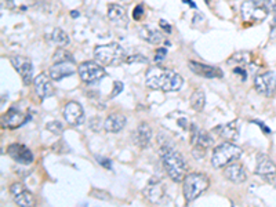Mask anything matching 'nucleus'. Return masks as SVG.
<instances>
[{
  "instance_id": "obj_13",
  "label": "nucleus",
  "mask_w": 276,
  "mask_h": 207,
  "mask_svg": "<svg viewBox=\"0 0 276 207\" xmlns=\"http://www.w3.org/2000/svg\"><path fill=\"white\" fill-rule=\"evenodd\" d=\"M11 64H13V66L16 68V71L18 72V75L22 78L24 84H29V83L32 82L33 66L29 58L21 56L13 57V58H11Z\"/></svg>"
},
{
  "instance_id": "obj_36",
  "label": "nucleus",
  "mask_w": 276,
  "mask_h": 207,
  "mask_svg": "<svg viewBox=\"0 0 276 207\" xmlns=\"http://www.w3.org/2000/svg\"><path fill=\"white\" fill-rule=\"evenodd\" d=\"M126 61L129 62V64H131V62H148L146 61V58L145 57H142V56H131V57H129V58H126Z\"/></svg>"
},
{
  "instance_id": "obj_29",
  "label": "nucleus",
  "mask_w": 276,
  "mask_h": 207,
  "mask_svg": "<svg viewBox=\"0 0 276 207\" xmlns=\"http://www.w3.org/2000/svg\"><path fill=\"white\" fill-rule=\"evenodd\" d=\"M47 130H50V131L54 133V134H61V133L64 131V127H62V123H59L57 120H54V122L47 123Z\"/></svg>"
},
{
  "instance_id": "obj_10",
  "label": "nucleus",
  "mask_w": 276,
  "mask_h": 207,
  "mask_svg": "<svg viewBox=\"0 0 276 207\" xmlns=\"http://www.w3.org/2000/svg\"><path fill=\"white\" fill-rule=\"evenodd\" d=\"M10 193L13 195L14 202L18 207H35L36 200L31 191H28L21 183H14L10 185Z\"/></svg>"
},
{
  "instance_id": "obj_5",
  "label": "nucleus",
  "mask_w": 276,
  "mask_h": 207,
  "mask_svg": "<svg viewBox=\"0 0 276 207\" xmlns=\"http://www.w3.org/2000/svg\"><path fill=\"white\" fill-rule=\"evenodd\" d=\"M242 156V149L232 143H222L214 148L211 156V165L216 168L227 167Z\"/></svg>"
},
{
  "instance_id": "obj_37",
  "label": "nucleus",
  "mask_w": 276,
  "mask_h": 207,
  "mask_svg": "<svg viewBox=\"0 0 276 207\" xmlns=\"http://www.w3.org/2000/svg\"><path fill=\"white\" fill-rule=\"evenodd\" d=\"M159 25H160V28H162L163 31H166L167 33L171 32V25L167 22V21H164V20H160L159 21Z\"/></svg>"
},
{
  "instance_id": "obj_16",
  "label": "nucleus",
  "mask_w": 276,
  "mask_h": 207,
  "mask_svg": "<svg viewBox=\"0 0 276 207\" xmlns=\"http://www.w3.org/2000/svg\"><path fill=\"white\" fill-rule=\"evenodd\" d=\"M49 75L46 73H40L39 76H36L33 79V87H35V93L38 94V97L40 100H44V98H49L54 94V88H53V84L50 82Z\"/></svg>"
},
{
  "instance_id": "obj_27",
  "label": "nucleus",
  "mask_w": 276,
  "mask_h": 207,
  "mask_svg": "<svg viewBox=\"0 0 276 207\" xmlns=\"http://www.w3.org/2000/svg\"><path fill=\"white\" fill-rule=\"evenodd\" d=\"M51 39H53V41H54L57 46H59V47H64V46H66V44L69 43L68 35H66L62 29H59V28H56V29L53 31V33H51Z\"/></svg>"
},
{
  "instance_id": "obj_3",
  "label": "nucleus",
  "mask_w": 276,
  "mask_h": 207,
  "mask_svg": "<svg viewBox=\"0 0 276 207\" xmlns=\"http://www.w3.org/2000/svg\"><path fill=\"white\" fill-rule=\"evenodd\" d=\"M96 62L104 66H116L126 61V53L119 43H108L94 48Z\"/></svg>"
},
{
  "instance_id": "obj_39",
  "label": "nucleus",
  "mask_w": 276,
  "mask_h": 207,
  "mask_svg": "<svg viewBox=\"0 0 276 207\" xmlns=\"http://www.w3.org/2000/svg\"><path fill=\"white\" fill-rule=\"evenodd\" d=\"M71 16H72L73 18H76V17H79V13H78V11H71Z\"/></svg>"
},
{
  "instance_id": "obj_6",
  "label": "nucleus",
  "mask_w": 276,
  "mask_h": 207,
  "mask_svg": "<svg viewBox=\"0 0 276 207\" xmlns=\"http://www.w3.org/2000/svg\"><path fill=\"white\" fill-rule=\"evenodd\" d=\"M240 13L244 21L252 24V22H260L262 20H265L269 11L262 4H258L253 0H246L240 7Z\"/></svg>"
},
{
  "instance_id": "obj_1",
  "label": "nucleus",
  "mask_w": 276,
  "mask_h": 207,
  "mask_svg": "<svg viewBox=\"0 0 276 207\" xmlns=\"http://www.w3.org/2000/svg\"><path fill=\"white\" fill-rule=\"evenodd\" d=\"M145 82L146 86L152 90L170 93V91H178L184 83V79L176 71L156 65V66H151L146 71Z\"/></svg>"
},
{
  "instance_id": "obj_24",
  "label": "nucleus",
  "mask_w": 276,
  "mask_h": 207,
  "mask_svg": "<svg viewBox=\"0 0 276 207\" xmlns=\"http://www.w3.org/2000/svg\"><path fill=\"white\" fill-rule=\"evenodd\" d=\"M108 18L119 26H126L127 25V14L126 10L119 4H109L108 7Z\"/></svg>"
},
{
  "instance_id": "obj_19",
  "label": "nucleus",
  "mask_w": 276,
  "mask_h": 207,
  "mask_svg": "<svg viewBox=\"0 0 276 207\" xmlns=\"http://www.w3.org/2000/svg\"><path fill=\"white\" fill-rule=\"evenodd\" d=\"M28 120H29V116H25L22 112L18 111L16 108H10L3 116V124H4V127L17 128L21 127Z\"/></svg>"
},
{
  "instance_id": "obj_17",
  "label": "nucleus",
  "mask_w": 276,
  "mask_h": 207,
  "mask_svg": "<svg viewBox=\"0 0 276 207\" xmlns=\"http://www.w3.org/2000/svg\"><path fill=\"white\" fill-rule=\"evenodd\" d=\"M145 196L148 199L151 200L152 203H160L166 195V186L163 185V183L160 180H151L148 185H146L145 191Z\"/></svg>"
},
{
  "instance_id": "obj_8",
  "label": "nucleus",
  "mask_w": 276,
  "mask_h": 207,
  "mask_svg": "<svg viewBox=\"0 0 276 207\" xmlns=\"http://www.w3.org/2000/svg\"><path fill=\"white\" fill-rule=\"evenodd\" d=\"M254 87L265 97H274L276 93V75L274 72L260 73L254 78Z\"/></svg>"
},
{
  "instance_id": "obj_31",
  "label": "nucleus",
  "mask_w": 276,
  "mask_h": 207,
  "mask_svg": "<svg viewBox=\"0 0 276 207\" xmlns=\"http://www.w3.org/2000/svg\"><path fill=\"white\" fill-rule=\"evenodd\" d=\"M91 196L97 198V199L101 200H109L111 199V195L106 191H99V189H93L91 191Z\"/></svg>"
},
{
  "instance_id": "obj_25",
  "label": "nucleus",
  "mask_w": 276,
  "mask_h": 207,
  "mask_svg": "<svg viewBox=\"0 0 276 207\" xmlns=\"http://www.w3.org/2000/svg\"><path fill=\"white\" fill-rule=\"evenodd\" d=\"M139 35H141V38L144 40H146L148 43H151V44H159L160 41L163 40V35L159 31H156V29H151L149 26H144V28H141V31H139Z\"/></svg>"
},
{
  "instance_id": "obj_15",
  "label": "nucleus",
  "mask_w": 276,
  "mask_h": 207,
  "mask_svg": "<svg viewBox=\"0 0 276 207\" xmlns=\"http://www.w3.org/2000/svg\"><path fill=\"white\" fill-rule=\"evenodd\" d=\"M151 138H152V128L149 127V124L145 122L139 123L137 128L131 134V140H133L134 145L141 148V149L148 148V145L151 143Z\"/></svg>"
},
{
  "instance_id": "obj_32",
  "label": "nucleus",
  "mask_w": 276,
  "mask_h": 207,
  "mask_svg": "<svg viewBox=\"0 0 276 207\" xmlns=\"http://www.w3.org/2000/svg\"><path fill=\"white\" fill-rule=\"evenodd\" d=\"M166 54H167V48L164 47H160L158 51H156V54H155V61L156 62H160V61H163L164 60V57H166Z\"/></svg>"
},
{
  "instance_id": "obj_9",
  "label": "nucleus",
  "mask_w": 276,
  "mask_h": 207,
  "mask_svg": "<svg viewBox=\"0 0 276 207\" xmlns=\"http://www.w3.org/2000/svg\"><path fill=\"white\" fill-rule=\"evenodd\" d=\"M256 174L260 175L267 183H276V166L267 155H258L257 156V166H256Z\"/></svg>"
},
{
  "instance_id": "obj_33",
  "label": "nucleus",
  "mask_w": 276,
  "mask_h": 207,
  "mask_svg": "<svg viewBox=\"0 0 276 207\" xmlns=\"http://www.w3.org/2000/svg\"><path fill=\"white\" fill-rule=\"evenodd\" d=\"M144 16V6L142 4H138L137 7L134 8V11H133V17H134V20H141Z\"/></svg>"
},
{
  "instance_id": "obj_7",
  "label": "nucleus",
  "mask_w": 276,
  "mask_h": 207,
  "mask_svg": "<svg viewBox=\"0 0 276 207\" xmlns=\"http://www.w3.org/2000/svg\"><path fill=\"white\" fill-rule=\"evenodd\" d=\"M78 73L84 83H94L105 76V71L102 65H99L96 61H86L79 65Z\"/></svg>"
},
{
  "instance_id": "obj_4",
  "label": "nucleus",
  "mask_w": 276,
  "mask_h": 207,
  "mask_svg": "<svg viewBox=\"0 0 276 207\" xmlns=\"http://www.w3.org/2000/svg\"><path fill=\"white\" fill-rule=\"evenodd\" d=\"M210 185V180L207 175L202 173H189L185 175L182 181V191L187 202L197 199L203 192L207 191Z\"/></svg>"
},
{
  "instance_id": "obj_26",
  "label": "nucleus",
  "mask_w": 276,
  "mask_h": 207,
  "mask_svg": "<svg viewBox=\"0 0 276 207\" xmlns=\"http://www.w3.org/2000/svg\"><path fill=\"white\" fill-rule=\"evenodd\" d=\"M204 104H206L204 91L202 88H196L195 91L192 93V96H191V106H192V109L196 112H200L204 108Z\"/></svg>"
},
{
  "instance_id": "obj_35",
  "label": "nucleus",
  "mask_w": 276,
  "mask_h": 207,
  "mask_svg": "<svg viewBox=\"0 0 276 207\" xmlns=\"http://www.w3.org/2000/svg\"><path fill=\"white\" fill-rule=\"evenodd\" d=\"M123 90V83L122 82H119V80H116L114 84V90H112V94L111 97H115L118 96V94H120V91Z\"/></svg>"
},
{
  "instance_id": "obj_20",
  "label": "nucleus",
  "mask_w": 276,
  "mask_h": 207,
  "mask_svg": "<svg viewBox=\"0 0 276 207\" xmlns=\"http://www.w3.org/2000/svg\"><path fill=\"white\" fill-rule=\"evenodd\" d=\"M75 73L73 62H57L49 69V76L51 80H61Z\"/></svg>"
},
{
  "instance_id": "obj_11",
  "label": "nucleus",
  "mask_w": 276,
  "mask_h": 207,
  "mask_svg": "<svg viewBox=\"0 0 276 207\" xmlns=\"http://www.w3.org/2000/svg\"><path fill=\"white\" fill-rule=\"evenodd\" d=\"M7 155L14 159L17 163L21 165H31L33 162V153L28 146H25L22 144H11L8 145Z\"/></svg>"
},
{
  "instance_id": "obj_21",
  "label": "nucleus",
  "mask_w": 276,
  "mask_h": 207,
  "mask_svg": "<svg viewBox=\"0 0 276 207\" xmlns=\"http://www.w3.org/2000/svg\"><path fill=\"white\" fill-rule=\"evenodd\" d=\"M126 116L122 113H112L104 120V128L109 133H119L126 126Z\"/></svg>"
},
{
  "instance_id": "obj_40",
  "label": "nucleus",
  "mask_w": 276,
  "mask_h": 207,
  "mask_svg": "<svg viewBox=\"0 0 276 207\" xmlns=\"http://www.w3.org/2000/svg\"><path fill=\"white\" fill-rule=\"evenodd\" d=\"M81 207H89V205H84V206H81Z\"/></svg>"
},
{
  "instance_id": "obj_2",
  "label": "nucleus",
  "mask_w": 276,
  "mask_h": 207,
  "mask_svg": "<svg viewBox=\"0 0 276 207\" xmlns=\"http://www.w3.org/2000/svg\"><path fill=\"white\" fill-rule=\"evenodd\" d=\"M162 163L166 173L169 174L173 181L182 183L187 175V163L184 156L173 148L163 146L162 148Z\"/></svg>"
},
{
  "instance_id": "obj_30",
  "label": "nucleus",
  "mask_w": 276,
  "mask_h": 207,
  "mask_svg": "<svg viewBox=\"0 0 276 207\" xmlns=\"http://www.w3.org/2000/svg\"><path fill=\"white\" fill-rule=\"evenodd\" d=\"M258 4H262L268 11H272L276 14V0H253Z\"/></svg>"
},
{
  "instance_id": "obj_28",
  "label": "nucleus",
  "mask_w": 276,
  "mask_h": 207,
  "mask_svg": "<svg viewBox=\"0 0 276 207\" xmlns=\"http://www.w3.org/2000/svg\"><path fill=\"white\" fill-rule=\"evenodd\" d=\"M53 60H54L56 64H57V62H73V57L71 56V53L66 51L65 48L62 47L58 48L57 51L54 53Z\"/></svg>"
},
{
  "instance_id": "obj_18",
  "label": "nucleus",
  "mask_w": 276,
  "mask_h": 207,
  "mask_svg": "<svg viewBox=\"0 0 276 207\" xmlns=\"http://www.w3.org/2000/svg\"><path fill=\"white\" fill-rule=\"evenodd\" d=\"M189 69L203 78H209V79H216V78H222V71L217 68V66H211V65H204L196 61H189Z\"/></svg>"
},
{
  "instance_id": "obj_14",
  "label": "nucleus",
  "mask_w": 276,
  "mask_h": 207,
  "mask_svg": "<svg viewBox=\"0 0 276 207\" xmlns=\"http://www.w3.org/2000/svg\"><path fill=\"white\" fill-rule=\"evenodd\" d=\"M191 144L196 149L206 152V149L213 145V138L207 131L197 127L196 124H191Z\"/></svg>"
},
{
  "instance_id": "obj_34",
  "label": "nucleus",
  "mask_w": 276,
  "mask_h": 207,
  "mask_svg": "<svg viewBox=\"0 0 276 207\" xmlns=\"http://www.w3.org/2000/svg\"><path fill=\"white\" fill-rule=\"evenodd\" d=\"M97 160H98V163H101V166H102V167L108 168V170H112V163H111V160L108 159V158H101V156H97Z\"/></svg>"
},
{
  "instance_id": "obj_22",
  "label": "nucleus",
  "mask_w": 276,
  "mask_h": 207,
  "mask_svg": "<svg viewBox=\"0 0 276 207\" xmlns=\"http://www.w3.org/2000/svg\"><path fill=\"white\" fill-rule=\"evenodd\" d=\"M224 175L227 177L229 181L235 184H240L246 181V171H244V167L240 165V163H231L228 165L225 170H224Z\"/></svg>"
},
{
  "instance_id": "obj_38",
  "label": "nucleus",
  "mask_w": 276,
  "mask_h": 207,
  "mask_svg": "<svg viewBox=\"0 0 276 207\" xmlns=\"http://www.w3.org/2000/svg\"><path fill=\"white\" fill-rule=\"evenodd\" d=\"M254 123H257V124H258V126H260V127L262 128V130H264L265 133H271V130H269V128L265 127V124H264L262 122H256V120H254Z\"/></svg>"
},
{
  "instance_id": "obj_23",
  "label": "nucleus",
  "mask_w": 276,
  "mask_h": 207,
  "mask_svg": "<svg viewBox=\"0 0 276 207\" xmlns=\"http://www.w3.org/2000/svg\"><path fill=\"white\" fill-rule=\"evenodd\" d=\"M214 131L218 134L221 138L227 140L228 143L229 141H234L239 136V128H237V120H234L231 123H227V124H221L217 128H214Z\"/></svg>"
},
{
  "instance_id": "obj_12",
  "label": "nucleus",
  "mask_w": 276,
  "mask_h": 207,
  "mask_svg": "<svg viewBox=\"0 0 276 207\" xmlns=\"http://www.w3.org/2000/svg\"><path fill=\"white\" fill-rule=\"evenodd\" d=\"M62 115H64V119L72 126H79L84 122V111L80 106V104L76 101H69L66 104Z\"/></svg>"
}]
</instances>
